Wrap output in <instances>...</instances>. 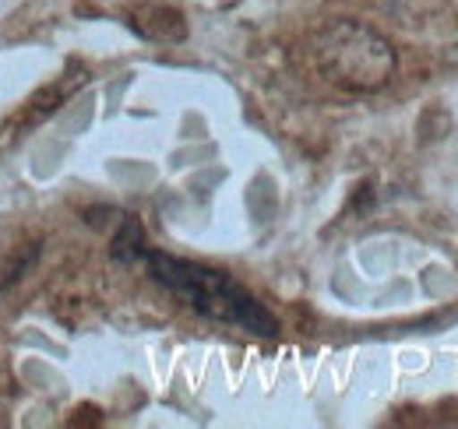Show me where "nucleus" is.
Returning <instances> with one entry per match:
<instances>
[{"label":"nucleus","instance_id":"nucleus-1","mask_svg":"<svg viewBox=\"0 0 458 429\" xmlns=\"http://www.w3.org/2000/svg\"><path fill=\"white\" fill-rule=\"evenodd\" d=\"M148 274L170 289L176 299H183L194 314L208 317V321L233 324L240 331H250V334H261V338H276L279 334V321L268 314V307L250 296L240 282H233L226 271L205 268V265H194V261H183V257H173L163 250H141V257Z\"/></svg>","mask_w":458,"mask_h":429},{"label":"nucleus","instance_id":"nucleus-2","mask_svg":"<svg viewBox=\"0 0 458 429\" xmlns=\"http://www.w3.org/2000/svg\"><path fill=\"white\" fill-rule=\"evenodd\" d=\"M318 71L345 92H377L395 74V50L360 21H332L314 43Z\"/></svg>","mask_w":458,"mask_h":429},{"label":"nucleus","instance_id":"nucleus-3","mask_svg":"<svg viewBox=\"0 0 458 429\" xmlns=\"http://www.w3.org/2000/svg\"><path fill=\"white\" fill-rule=\"evenodd\" d=\"M145 250V236H141V225L134 218H127L120 225V232L114 236V257L116 261H138Z\"/></svg>","mask_w":458,"mask_h":429}]
</instances>
